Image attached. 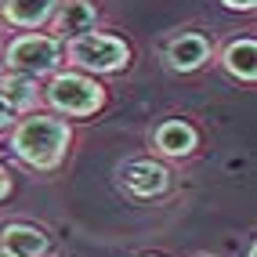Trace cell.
Masks as SVG:
<instances>
[{
    "label": "cell",
    "mask_w": 257,
    "mask_h": 257,
    "mask_svg": "<svg viewBox=\"0 0 257 257\" xmlns=\"http://www.w3.org/2000/svg\"><path fill=\"white\" fill-rule=\"evenodd\" d=\"M69 142H73L69 123H62L58 116H44V112H29L11 131V152L37 170L58 167L62 156L69 152Z\"/></svg>",
    "instance_id": "1"
},
{
    "label": "cell",
    "mask_w": 257,
    "mask_h": 257,
    "mask_svg": "<svg viewBox=\"0 0 257 257\" xmlns=\"http://www.w3.org/2000/svg\"><path fill=\"white\" fill-rule=\"evenodd\" d=\"M65 58L76 65V73H116L131 62V47L112 37V33H83V37L65 44Z\"/></svg>",
    "instance_id": "2"
},
{
    "label": "cell",
    "mask_w": 257,
    "mask_h": 257,
    "mask_svg": "<svg viewBox=\"0 0 257 257\" xmlns=\"http://www.w3.org/2000/svg\"><path fill=\"white\" fill-rule=\"evenodd\" d=\"M58 62H62V40L51 37V33H22L4 51V69L19 76H33V80L55 73Z\"/></svg>",
    "instance_id": "3"
},
{
    "label": "cell",
    "mask_w": 257,
    "mask_h": 257,
    "mask_svg": "<svg viewBox=\"0 0 257 257\" xmlns=\"http://www.w3.org/2000/svg\"><path fill=\"white\" fill-rule=\"evenodd\" d=\"M47 101L65 116H94L105 105V87L87 73H55L47 83Z\"/></svg>",
    "instance_id": "4"
},
{
    "label": "cell",
    "mask_w": 257,
    "mask_h": 257,
    "mask_svg": "<svg viewBox=\"0 0 257 257\" xmlns=\"http://www.w3.org/2000/svg\"><path fill=\"white\" fill-rule=\"evenodd\" d=\"M119 181H123V188H127L131 196L152 199V196L167 192L170 170H167L163 163H152V160H131V163L119 167Z\"/></svg>",
    "instance_id": "5"
},
{
    "label": "cell",
    "mask_w": 257,
    "mask_h": 257,
    "mask_svg": "<svg viewBox=\"0 0 257 257\" xmlns=\"http://www.w3.org/2000/svg\"><path fill=\"white\" fill-rule=\"evenodd\" d=\"M94 26H98V8L91 0H65L51 19V29L58 40H76L83 33H94Z\"/></svg>",
    "instance_id": "6"
},
{
    "label": "cell",
    "mask_w": 257,
    "mask_h": 257,
    "mask_svg": "<svg viewBox=\"0 0 257 257\" xmlns=\"http://www.w3.org/2000/svg\"><path fill=\"white\" fill-rule=\"evenodd\" d=\"M210 58V37L203 33H181L167 44V65L174 73H196Z\"/></svg>",
    "instance_id": "7"
},
{
    "label": "cell",
    "mask_w": 257,
    "mask_h": 257,
    "mask_svg": "<svg viewBox=\"0 0 257 257\" xmlns=\"http://www.w3.org/2000/svg\"><path fill=\"white\" fill-rule=\"evenodd\" d=\"M62 0H0V15L15 29H40L55 19Z\"/></svg>",
    "instance_id": "8"
},
{
    "label": "cell",
    "mask_w": 257,
    "mask_h": 257,
    "mask_svg": "<svg viewBox=\"0 0 257 257\" xmlns=\"http://www.w3.org/2000/svg\"><path fill=\"white\" fill-rule=\"evenodd\" d=\"M0 246L11 257H44L47 253V235L33 225H8L0 232Z\"/></svg>",
    "instance_id": "9"
},
{
    "label": "cell",
    "mask_w": 257,
    "mask_h": 257,
    "mask_svg": "<svg viewBox=\"0 0 257 257\" xmlns=\"http://www.w3.org/2000/svg\"><path fill=\"white\" fill-rule=\"evenodd\" d=\"M152 142L163 156H188L196 149V131L185 123V119H163L152 134Z\"/></svg>",
    "instance_id": "10"
},
{
    "label": "cell",
    "mask_w": 257,
    "mask_h": 257,
    "mask_svg": "<svg viewBox=\"0 0 257 257\" xmlns=\"http://www.w3.org/2000/svg\"><path fill=\"white\" fill-rule=\"evenodd\" d=\"M0 98L8 101L15 112H33L40 101V87L33 76H19V73H4L0 80Z\"/></svg>",
    "instance_id": "11"
},
{
    "label": "cell",
    "mask_w": 257,
    "mask_h": 257,
    "mask_svg": "<svg viewBox=\"0 0 257 257\" xmlns=\"http://www.w3.org/2000/svg\"><path fill=\"white\" fill-rule=\"evenodd\" d=\"M225 69H228V76H235V80L253 83V76H257V44H253V37L232 40V44L225 47Z\"/></svg>",
    "instance_id": "12"
},
{
    "label": "cell",
    "mask_w": 257,
    "mask_h": 257,
    "mask_svg": "<svg viewBox=\"0 0 257 257\" xmlns=\"http://www.w3.org/2000/svg\"><path fill=\"white\" fill-rule=\"evenodd\" d=\"M225 8H232V11H253V4L257 0H221Z\"/></svg>",
    "instance_id": "13"
},
{
    "label": "cell",
    "mask_w": 257,
    "mask_h": 257,
    "mask_svg": "<svg viewBox=\"0 0 257 257\" xmlns=\"http://www.w3.org/2000/svg\"><path fill=\"white\" fill-rule=\"evenodd\" d=\"M11 119H15V109L8 105V101H4V98H0V131H4V127L11 123Z\"/></svg>",
    "instance_id": "14"
},
{
    "label": "cell",
    "mask_w": 257,
    "mask_h": 257,
    "mask_svg": "<svg viewBox=\"0 0 257 257\" xmlns=\"http://www.w3.org/2000/svg\"><path fill=\"white\" fill-rule=\"evenodd\" d=\"M8 192H11V174L0 167V199H8Z\"/></svg>",
    "instance_id": "15"
},
{
    "label": "cell",
    "mask_w": 257,
    "mask_h": 257,
    "mask_svg": "<svg viewBox=\"0 0 257 257\" xmlns=\"http://www.w3.org/2000/svg\"><path fill=\"white\" fill-rule=\"evenodd\" d=\"M0 257H11V253H8V250H4V246H0Z\"/></svg>",
    "instance_id": "16"
}]
</instances>
